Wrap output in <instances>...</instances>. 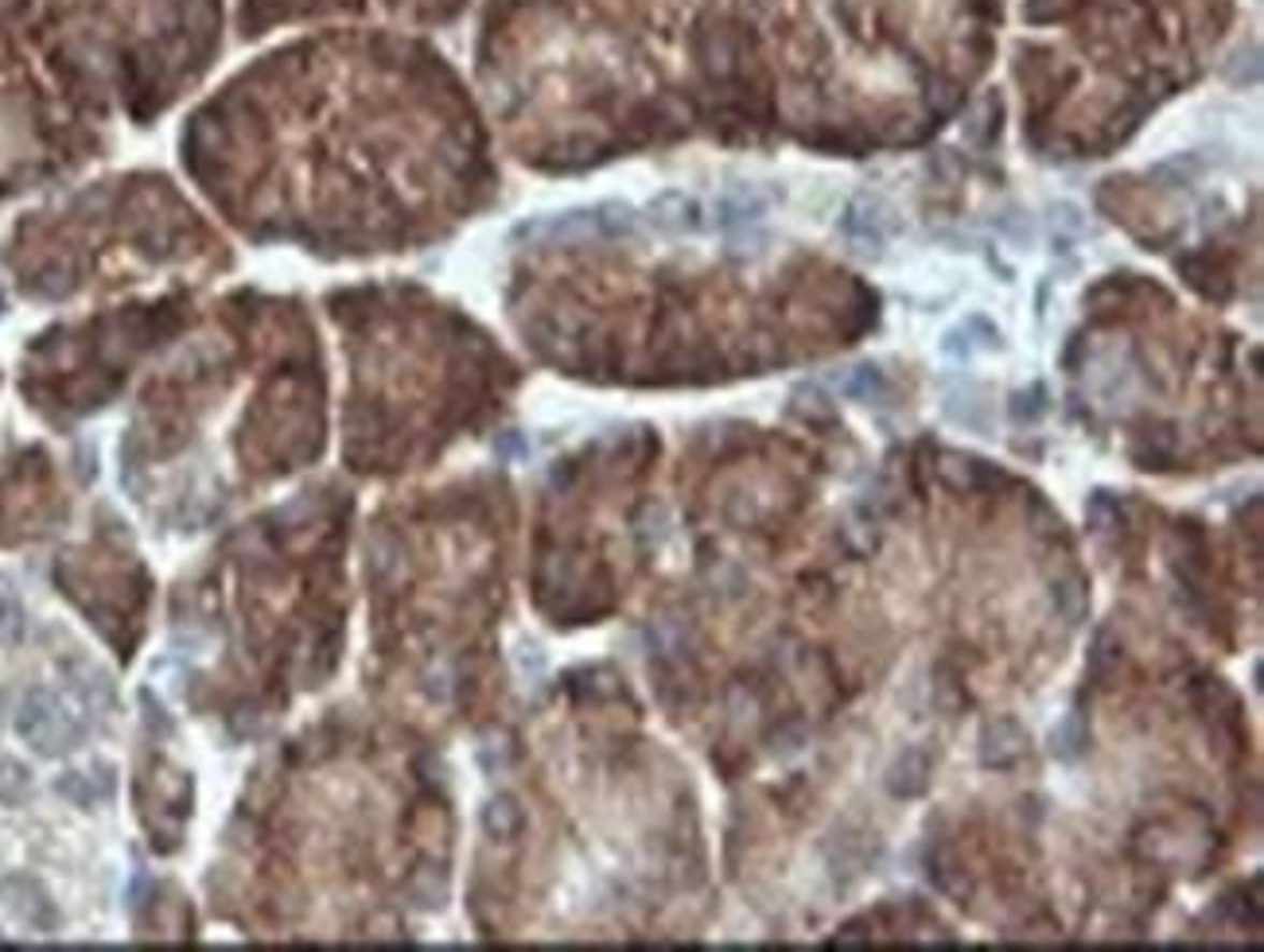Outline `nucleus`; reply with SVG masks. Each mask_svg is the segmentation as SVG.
Listing matches in <instances>:
<instances>
[{
  "label": "nucleus",
  "mask_w": 1264,
  "mask_h": 952,
  "mask_svg": "<svg viewBox=\"0 0 1264 952\" xmlns=\"http://www.w3.org/2000/svg\"><path fill=\"white\" fill-rule=\"evenodd\" d=\"M16 735L40 754H67L82 739V727L71 720V711L62 708L59 696L31 689L24 692L20 708H16Z\"/></svg>",
  "instance_id": "nucleus-1"
},
{
  "label": "nucleus",
  "mask_w": 1264,
  "mask_h": 952,
  "mask_svg": "<svg viewBox=\"0 0 1264 952\" xmlns=\"http://www.w3.org/2000/svg\"><path fill=\"white\" fill-rule=\"evenodd\" d=\"M1023 747H1028V735L1020 731V723L996 720L980 731V762H985L989 770H1008V766H1016Z\"/></svg>",
  "instance_id": "nucleus-2"
},
{
  "label": "nucleus",
  "mask_w": 1264,
  "mask_h": 952,
  "mask_svg": "<svg viewBox=\"0 0 1264 952\" xmlns=\"http://www.w3.org/2000/svg\"><path fill=\"white\" fill-rule=\"evenodd\" d=\"M521 824H526V812H521V805L511 797V793H499V797L487 800V809H483V828H487L490 840H514L521 832Z\"/></svg>",
  "instance_id": "nucleus-3"
},
{
  "label": "nucleus",
  "mask_w": 1264,
  "mask_h": 952,
  "mask_svg": "<svg viewBox=\"0 0 1264 952\" xmlns=\"http://www.w3.org/2000/svg\"><path fill=\"white\" fill-rule=\"evenodd\" d=\"M9 891H12V910L20 913L24 922L40 925V929H52V925H55V910H52V901H47V894H43L35 882H31V879H12Z\"/></svg>",
  "instance_id": "nucleus-4"
},
{
  "label": "nucleus",
  "mask_w": 1264,
  "mask_h": 952,
  "mask_svg": "<svg viewBox=\"0 0 1264 952\" xmlns=\"http://www.w3.org/2000/svg\"><path fill=\"white\" fill-rule=\"evenodd\" d=\"M927 778H930V759L922 754V750H907V754L891 766L888 790L895 793V797H915V793L927 790Z\"/></svg>",
  "instance_id": "nucleus-5"
},
{
  "label": "nucleus",
  "mask_w": 1264,
  "mask_h": 952,
  "mask_svg": "<svg viewBox=\"0 0 1264 952\" xmlns=\"http://www.w3.org/2000/svg\"><path fill=\"white\" fill-rule=\"evenodd\" d=\"M59 793L62 797H71L74 805H82V809H90V805H98V800L110 793V785H98V781L90 778V774H62L59 778Z\"/></svg>",
  "instance_id": "nucleus-6"
},
{
  "label": "nucleus",
  "mask_w": 1264,
  "mask_h": 952,
  "mask_svg": "<svg viewBox=\"0 0 1264 952\" xmlns=\"http://www.w3.org/2000/svg\"><path fill=\"white\" fill-rule=\"evenodd\" d=\"M1050 742H1054V759L1062 762H1074L1081 754V747H1086V731H1081L1078 720H1066L1062 727H1054V735H1050Z\"/></svg>",
  "instance_id": "nucleus-7"
},
{
  "label": "nucleus",
  "mask_w": 1264,
  "mask_h": 952,
  "mask_svg": "<svg viewBox=\"0 0 1264 952\" xmlns=\"http://www.w3.org/2000/svg\"><path fill=\"white\" fill-rule=\"evenodd\" d=\"M28 793V770L20 766H0V800H20Z\"/></svg>",
  "instance_id": "nucleus-8"
},
{
  "label": "nucleus",
  "mask_w": 1264,
  "mask_h": 952,
  "mask_svg": "<svg viewBox=\"0 0 1264 952\" xmlns=\"http://www.w3.org/2000/svg\"><path fill=\"white\" fill-rule=\"evenodd\" d=\"M16 634H20V610H16V603L0 598V641H12Z\"/></svg>",
  "instance_id": "nucleus-9"
}]
</instances>
